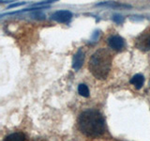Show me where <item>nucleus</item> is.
Listing matches in <instances>:
<instances>
[{"label":"nucleus","instance_id":"nucleus-1","mask_svg":"<svg viewBox=\"0 0 150 141\" xmlns=\"http://www.w3.org/2000/svg\"><path fill=\"white\" fill-rule=\"evenodd\" d=\"M78 127L87 137L97 138L105 133V120L97 110H86L78 118Z\"/></svg>","mask_w":150,"mask_h":141},{"label":"nucleus","instance_id":"nucleus-2","mask_svg":"<svg viewBox=\"0 0 150 141\" xmlns=\"http://www.w3.org/2000/svg\"><path fill=\"white\" fill-rule=\"evenodd\" d=\"M112 62V56L108 50L101 48L97 50L89 60L88 68L97 79L103 80L109 74Z\"/></svg>","mask_w":150,"mask_h":141},{"label":"nucleus","instance_id":"nucleus-3","mask_svg":"<svg viewBox=\"0 0 150 141\" xmlns=\"http://www.w3.org/2000/svg\"><path fill=\"white\" fill-rule=\"evenodd\" d=\"M134 44L139 50L142 51L150 50V28L142 32L136 38Z\"/></svg>","mask_w":150,"mask_h":141},{"label":"nucleus","instance_id":"nucleus-4","mask_svg":"<svg viewBox=\"0 0 150 141\" xmlns=\"http://www.w3.org/2000/svg\"><path fill=\"white\" fill-rule=\"evenodd\" d=\"M71 18L72 13L69 11H66V9L55 11L54 13L52 14V19L58 23H68Z\"/></svg>","mask_w":150,"mask_h":141},{"label":"nucleus","instance_id":"nucleus-5","mask_svg":"<svg viewBox=\"0 0 150 141\" xmlns=\"http://www.w3.org/2000/svg\"><path fill=\"white\" fill-rule=\"evenodd\" d=\"M108 45L110 46V48L115 51H120L124 48L125 41L120 36H111L108 39Z\"/></svg>","mask_w":150,"mask_h":141},{"label":"nucleus","instance_id":"nucleus-6","mask_svg":"<svg viewBox=\"0 0 150 141\" xmlns=\"http://www.w3.org/2000/svg\"><path fill=\"white\" fill-rule=\"evenodd\" d=\"M83 60H84V54H83V52L80 49V50H78V52L73 56L72 68L75 70H80L82 66H83Z\"/></svg>","mask_w":150,"mask_h":141},{"label":"nucleus","instance_id":"nucleus-7","mask_svg":"<svg viewBox=\"0 0 150 141\" xmlns=\"http://www.w3.org/2000/svg\"><path fill=\"white\" fill-rule=\"evenodd\" d=\"M25 134L21 133V132H16V133H12L7 135L3 141H25Z\"/></svg>","mask_w":150,"mask_h":141},{"label":"nucleus","instance_id":"nucleus-8","mask_svg":"<svg viewBox=\"0 0 150 141\" xmlns=\"http://www.w3.org/2000/svg\"><path fill=\"white\" fill-rule=\"evenodd\" d=\"M144 75L142 74H135L134 76L130 79V84H132L133 86L137 88V89H140L141 88L143 87L144 85Z\"/></svg>","mask_w":150,"mask_h":141},{"label":"nucleus","instance_id":"nucleus-9","mask_svg":"<svg viewBox=\"0 0 150 141\" xmlns=\"http://www.w3.org/2000/svg\"><path fill=\"white\" fill-rule=\"evenodd\" d=\"M78 92H79L80 95L83 96V97H86V98L89 97V89H88L86 85H84V84H80L79 85Z\"/></svg>","mask_w":150,"mask_h":141},{"label":"nucleus","instance_id":"nucleus-10","mask_svg":"<svg viewBox=\"0 0 150 141\" xmlns=\"http://www.w3.org/2000/svg\"><path fill=\"white\" fill-rule=\"evenodd\" d=\"M112 20H114L117 24H120L122 21H123V18H122L121 15H117V14H116V15H115L114 18H112Z\"/></svg>","mask_w":150,"mask_h":141},{"label":"nucleus","instance_id":"nucleus-11","mask_svg":"<svg viewBox=\"0 0 150 141\" xmlns=\"http://www.w3.org/2000/svg\"><path fill=\"white\" fill-rule=\"evenodd\" d=\"M25 2H21V3H17V4H13L11 6H9V8H14V7H18V6H21V5H23Z\"/></svg>","mask_w":150,"mask_h":141}]
</instances>
